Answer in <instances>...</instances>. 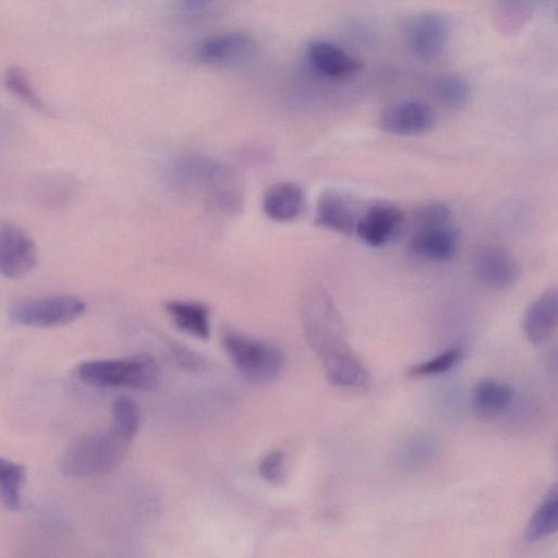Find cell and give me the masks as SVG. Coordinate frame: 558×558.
Listing matches in <instances>:
<instances>
[{
	"label": "cell",
	"mask_w": 558,
	"mask_h": 558,
	"mask_svg": "<svg viewBox=\"0 0 558 558\" xmlns=\"http://www.w3.org/2000/svg\"><path fill=\"white\" fill-rule=\"evenodd\" d=\"M300 308L306 341L320 360L327 381L343 390L367 389L371 374L350 348L330 295L322 287L311 286L302 293Z\"/></svg>",
	"instance_id": "cell-1"
},
{
	"label": "cell",
	"mask_w": 558,
	"mask_h": 558,
	"mask_svg": "<svg viewBox=\"0 0 558 558\" xmlns=\"http://www.w3.org/2000/svg\"><path fill=\"white\" fill-rule=\"evenodd\" d=\"M173 177L180 189L196 196L211 210L234 216L244 207V177L232 163L203 155H187L177 161Z\"/></svg>",
	"instance_id": "cell-2"
},
{
	"label": "cell",
	"mask_w": 558,
	"mask_h": 558,
	"mask_svg": "<svg viewBox=\"0 0 558 558\" xmlns=\"http://www.w3.org/2000/svg\"><path fill=\"white\" fill-rule=\"evenodd\" d=\"M131 441L111 427L107 432L81 437L62 453L60 470L71 477L109 473L123 461Z\"/></svg>",
	"instance_id": "cell-3"
},
{
	"label": "cell",
	"mask_w": 558,
	"mask_h": 558,
	"mask_svg": "<svg viewBox=\"0 0 558 558\" xmlns=\"http://www.w3.org/2000/svg\"><path fill=\"white\" fill-rule=\"evenodd\" d=\"M81 380L99 388L129 387L140 390L155 389L160 383V369L148 354L125 359L92 360L77 367Z\"/></svg>",
	"instance_id": "cell-4"
},
{
	"label": "cell",
	"mask_w": 558,
	"mask_h": 558,
	"mask_svg": "<svg viewBox=\"0 0 558 558\" xmlns=\"http://www.w3.org/2000/svg\"><path fill=\"white\" fill-rule=\"evenodd\" d=\"M222 344L236 371L251 383H271L283 368L284 355L272 343L230 330Z\"/></svg>",
	"instance_id": "cell-5"
},
{
	"label": "cell",
	"mask_w": 558,
	"mask_h": 558,
	"mask_svg": "<svg viewBox=\"0 0 558 558\" xmlns=\"http://www.w3.org/2000/svg\"><path fill=\"white\" fill-rule=\"evenodd\" d=\"M86 311L85 302L71 294L25 299L8 308L9 319L20 326L52 328L68 325Z\"/></svg>",
	"instance_id": "cell-6"
},
{
	"label": "cell",
	"mask_w": 558,
	"mask_h": 558,
	"mask_svg": "<svg viewBox=\"0 0 558 558\" xmlns=\"http://www.w3.org/2000/svg\"><path fill=\"white\" fill-rule=\"evenodd\" d=\"M37 263L38 248L33 238L14 223L0 222V276L25 278Z\"/></svg>",
	"instance_id": "cell-7"
},
{
	"label": "cell",
	"mask_w": 558,
	"mask_h": 558,
	"mask_svg": "<svg viewBox=\"0 0 558 558\" xmlns=\"http://www.w3.org/2000/svg\"><path fill=\"white\" fill-rule=\"evenodd\" d=\"M450 38V24L440 13L424 11L411 19L407 28V45L412 54L432 60L441 54Z\"/></svg>",
	"instance_id": "cell-8"
},
{
	"label": "cell",
	"mask_w": 558,
	"mask_h": 558,
	"mask_svg": "<svg viewBox=\"0 0 558 558\" xmlns=\"http://www.w3.org/2000/svg\"><path fill=\"white\" fill-rule=\"evenodd\" d=\"M255 51L253 37L243 32H227L203 39L196 48L198 62L216 68H230L241 64Z\"/></svg>",
	"instance_id": "cell-9"
},
{
	"label": "cell",
	"mask_w": 558,
	"mask_h": 558,
	"mask_svg": "<svg viewBox=\"0 0 558 558\" xmlns=\"http://www.w3.org/2000/svg\"><path fill=\"white\" fill-rule=\"evenodd\" d=\"M405 215L397 205L379 202L371 205L356 222V235L371 246H383L395 240L402 231Z\"/></svg>",
	"instance_id": "cell-10"
},
{
	"label": "cell",
	"mask_w": 558,
	"mask_h": 558,
	"mask_svg": "<svg viewBox=\"0 0 558 558\" xmlns=\"http://www.w3.org/2000/svg\"><path fill=\"white\" fill-rule=\"evenodd\" d=\"M435 116L428 105L420 100H401L387 106L379 116L383 131L399 136H414L429 131Z\"/></svg>",
	"instance_id": "cell-11"
},
{
	"label": "cell",
	"mask_w": 558,
	"mask_h": 558,
	"mask_svg": "<svg viewBox=\"0 0 558 558\" xmlns=\"http://www.w3.org/2000/svg\"><path fill=\"white\" fill-rule=\"evenodd\" d=\"M305 60L318 75L329 80H348L362 70V63L337 44L316 39L306 45Z\"/></svg>",
	"instance_id": "cell-12"
},
{
	"label": "cell",
	"mask_w": 558,
	"mask_h": 558,
	"mask_svg": "<svg viewBox=\"0 0 558 558\" xmlns=\"http://www.w3.org/2000/svg\"><path fill=\"white\" fill-rule=\"evenodd\" d=\"M478 281L488 289L502 291L512 287L520 277V266L505 248L488 245L482 247L474 259Z\"/></svg>",
	"instance_id": "cell-13"
},
{
	"label": "cell",
	"mask_w": 558,
	"mask_h": 558,
	"mask_svg": "<svg viewBox=\"0 0 558 558\" xmlns=\"http://www.w3.org/2000/svg\"><path fill=\"white\" fill-rule=\"evenodd\" d=\"M357 213L353 197L341 191L328 189L317 199L314 221L327 230L351 235L360 217Z\"/></svg>",
	"instance_id": "cell-14"
},
{
	"label": "cell",
	"mask_w": 558,
	"mask_h": 558,
	"mask_svg": "<svg viewBox=\"0 0 558 558\" xmlns=\"http://www.w3.org/2000/svg\"><path fill=\"white\" fill-rule=\"evenodd\" d=\"M306 195L302 186L291 181H280L264 193L262 208L265 216L275 222H291L305 210Z\"/></svg>",
	"instance_id": "cell-15"
},
{
	"label": "cell",
	"mask_w": 558,
	"mask_h": 558,
	"mask_svg": "<svg viewBox=\"0 0 558 558\" xmlns=\"http://www.w3.org/2000/svg\"><path fill=\"white\" fill-rule=\"evenodd\" d=\"M557 324L558 292L556 288H549L529 305L522 327L530 342L542 344L554 336Z\"/></svg>",
	"instance_id": "cell-16"
},
{
	"label": "cell",
	"mask_w": 558,
	"mask_h": 558,
	"mask_svg": "<svg viewBox=\"0 0 558 558\" xmlns=\"http://www.w3.org/2000/svg\"><path fill=\"white\" fill-rule=\"evenodd\" d=\"M414 231L410 246L424 260L446 262L458 250L459 233L452 223Z\"/></svg>",
	"instance_id": "cell-17"
},
{
	"label": "cell",
	"mask_w": 558,
	"mask_h": 558,
	"mask_svg": "<svg viewBox=\"0 0 558 558\" xmlns=\"http://www.w3.org/2000/svg\"><path fill=\"white\" fill-rule=\"evenodd\" d=\"M513 391L509 385L498 379H480L471 393V408L481 420H490L500 415L512 402Z\"/></svg>",
	"instance_id": "cell-18"
},
{
	"label": "cell",
	"mask_w": 558,
	"mask_h": 558,
	"mask_svg": "<svg viewBox=\"0 0 558 558\" xmlns=\"http://www.w3.org/2000/svg\"><path fill=\"white\" fill-rule=\"evenodd\" d=\"M165 308L174 325L183 332L207 340L210 336V311L198 301L171 300Z\"/></svg>",
	"instance_id": "cell-19"
},
{
	"label": "cell",
	"mask_w": 558,
	"mask_h": 558,
	"mask_svg": "<svg viewBox=\"0 0 558 558\" xmlns=\"http://www.w3.org/2000/svg\"><path fill=\"white\" fill-rule=\"evenodd\" d=\"M438 450V441L433 435L415 433L398 445L395 461L400 470L412 472L432 462Z\"/></svg>",
	"instance_id": "cell-20"
},
{
	"label": "cell",
	"mask_w": 558,
	"mask_h": 558,
	"mask_svg": "<svg viewBox=\"0 0 558 558\" xmlns=\"http://www.w3.org/2000/svg\"><path fill=\"white\" fill-rule=\"evenodd\" d=\"M557 529L558 485L555 482L532 513L524 531V539L527 543H536L554 535Z\"/></svg>",
	"instance_id": "cell-21"
},
{
	"label": "cell",
	"mask_w": 558,
	"mask_h": 558,
	"mask_svg": "<svg viewBox=\"0 0 558 558\" xmlns=\"http://www.w3.org/2000/svg\"><path fill=\"white\" fill-rule=\"evenodd\" d=\"M25 477L26 471L23 465L0 457V504L5 509L20 510Z\"/></svg>",
	"instance_id": "cell-22"
},
{
	"label": "cell",
	"mask_w": 558,
	"mask_h": 558,
	"mask_svg": "<svg viewBox=\"0 0 558 558\" xmlns=\"http://www.w3.org/2000/svg\"><path fill=\"white\" fill-rule=\"evenodd\" d=\"M432 88L439 101L451 109H460L470 100V86L457 73L445 72L436 75Z\"/></svg>",
	"instance_id": "cell-23"
},
{
	"label": "cell",
	"mask_w": 558,
	"mask_h": 558,
	"mask_svg": "<svg viewBox=\"0 0 558 558\" xmlns=\"http://www.w3.org/2000/svg\"><path fill=\"white\" fill-rule=\"evenodd\" d=\"M141 423V411L137 403L128 396L117 397L111 404V428L123 437L132 440Z\"/></svg>",
	"instance_id": "cell-24"
},
{
	"label": "cell",
	"mask_w": 558,
	"mask_h": 558,
	"mask_svg": "<svg viewBox=\"0 0 558 558\" xmlns=\"http://www.w3.org/2000/svg\"><path fill=\"white\" fill-rule=\"evenodd\" d=\"M462 359L461 348H449L428 360L411 365L407 375L410 378H425L446 374L453 369Z\"/></svg>",
	"instance_id": "cell-25"
},
{
	"label": "cell",
	"mask_w": 558,
	"mask_h": 558,
	"mask_svg": "<svg viewBox=\"0 0 558 558\" xmlns=\"http://www.w3.org/2000/svg\"><path fill=\"white\" fill-rule=\"evenodd\" d=\"M4 85L8 90L32 109L46 114L50 112L48 106L35 92L26 73L21 68L12 66L7 70L4 75Z\"/></svg>",
	"instance_id": "cell-26"
},
{
	"label": "cell",
	"mask_w": 558,
	"mask_h": 558,
	"mask_svg": "<svg viewBox=\"0 0 558 558\" xmlns=\"http://www.w3.org/2000/svg\"><path fill=\"white\" fill-rule=\"evenodd\" d=\"M415 230L451 223V210L442 203H429L420 207L413 217Z\"/></svg>",
	"instance_id": "cell-27"
},
{
	"label": "cell",
	"mask_w": 558,
	"mask_h": 558,
	"mask_svg": "<svg viewBox=\"0 0 558 558\" xmlns=\"http://www.w3.org/2000/svg\"><path fill=\"white\" fill-rule=\"evenodd\" d=\"M258 472L260 477L271 484H278L284 477V456L280 451H272L266 454L259 462Z\"/></svg>",
	"instance_id": "cell-28"
},
{
	"label": "cell",
	"mask_w": 558,
	"mask_h": 558,
	"mask_svg": "<svg viewBox=\"0 0 558 558\" xmlns=\"http://www.w3.org/2000/svg\"><path fill=\"white\" fill-rule=\"evenodd\" d=\"M171 356L175 365L186 372L197 373L205 368V361L197 353L181 345L170 348Z\"/></svg>",
	"instance_id": "cell-29"
},
{
	"label": "cell",
	"mask_w": 558,
	"mask_h": 558,
	"mask_svg": "<svg viewBox=\"0 0 558 558\" xmlns=\"http://www.w3.org/2000/svg\"><path fill=\"white\" fill-rule=\"evenodd\" d=\"M189 9H199L207 5L213 0H182Z\"/></svg>",
	"instance_id": "cell-30"
}]
</instances>
